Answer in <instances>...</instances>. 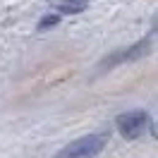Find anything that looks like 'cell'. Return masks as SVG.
<instances>
[{
  "label": "cell",
  "mask_w": 158,
  "mask_h": 158,
  "mask_svg": "<svg viewBox=\"0 0 158 158\" xmlns=\"http://www.w3.org/2000/svg\"><path fill=\"white\" fill-rule=\"evenodd\" d=\"M156 34H158V29H151L141 41L132 43V46H127V48H120V50H113V53H108V55H106V58L98 62V72H108V69L118 67V65L134 62V60H139V58H144V55H148V53H151V46H153V36H156Z\"/></svg>",
  "instance_id": "cell-1"
},
{
  "label": "cell",
  "mask_w": 158,
  "mask_h": 158,
  "mask_svg": "<svg viewBox=\"0 0 158 158\" xmlns=\"http://www.w3.org/2000/svg\"><path fill=\"white\" fill-rule=\"evenodd\" d=\"M108 144V132H96V134H86L81 139L69 141L67 146H62L53 158H96Z\"/></svg>",
  "instance_id": "cell-2"
},
{
  "label": "cell",
  "mask_w": 158,
  "mask_h": 158,
  "mask_svg": "<svg viewBox=\"0 0 158 158\" xmlns=\"http://www.w3.org/2000/svg\"><path fill=\"white\" fill-rule=\"evenodd\" d=\"M115 125L125 139H139L146 129H151V120H148V113L144 110H129L115 118Z\"/></svg>",
  "instance_id": "cell-3"
},
{
  "label": "cell",
  "mask_w": 158,
  "mask_h": 158,
  "mask_svg": "<svg viewBox=\"0 0 158 158\" xmlns=\"http://www.w3.org/2000/svg\"><path fill=\"white\" fill-rule=\"evenodd\" d=\"M89 7V0H58L55 2V10L58 15H79V12H84Z\"/></svg>",
  "instance_id": "cell-4"
},
{
  "label": "cell",
  "mask_w": 158,
  "mask_h": 158,
  "mask_svg": "<svg viewBox=\"0 0 158 158\" xmlns=\"http://www.w3.org/2000/svg\"><path fill=\"white\" fill-rule=\"evenodd\" d=\"M60 19H62V17H60L58 12H50V15H46V17H41V19H39L36 29H39V31H48L50 27H55V24H58Z\"/></svg>",
  "instance_id": "cell-5"
},
{
  "label": "cell",
  "mask_w": 158,
  "mask_h": 158,
  "mask_svg": "<svg viewBox=\"0 0 158 158\" xmlns=\"http://www.w3.org/2000/svg\"><path fill=\"white\" fill-rule=\"evenodd\" d=\"M151 134H153V137L158 139V122H156V125H153V127H151Z\"/></svg>",
  "instance_id": "cell-6"
}]
</instances>
